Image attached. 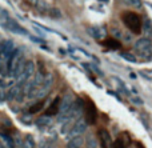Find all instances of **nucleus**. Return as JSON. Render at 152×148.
Wrapping results in <instances>:
<instances>
[{"mask_svg":"<svg viewBox=\"0 0 152 148\" xmlns=\"http://www.w3.org/2000/svg\"><path fill=\"white\" fill-rule=\"evenodd\" d=\"M121 20H123L124 26L135 35L142 34V26H143V20L140 17L139 13L134 12V11H126L121 13Z\"/></svg>","mask_w":152,"mask_h":148,"instance_id":"nucleus-1","label":"nucleus"},{"mask_svg":"<svg viewBox=\"0 0 152 148\" xmlns=\"http://www.w3.org/2000/svg\"><path fill=\"white\" fill-rule=\"evenodd\" d=\"M135 52L140 56V58L144 59H150L152 58V42L147 37H142L135 43L134 47Z\"/></svg>","mask_w":152,"mask_h":148,"instance_id":"nucleus-2","label":"nucleus"},{"mask_svg":"<svg viewBox=\"0 0 152 148\" xmlns=\"http://www.w3.org/2000/svg\"><path fill=\"white\" fill-rule=\"evenodd\" d=\"M84 115L88 124H96L97 120V108L91 99L87 98L84 101Z\"/></svg>","mask_w":152,"mask_h":148,"instance_id":"nucleus-3","label":"nucleus"},{"mask_svg":"<svg viewBox=\"0 0 152 148\" xmlns=\"http://www.w3.org/2000/svg\"><path fill=\"white\" fill-rule=\"evenodd\" d=\"M34 69H35V64L32 63L31 60L26 61V63H24L23 69H21L20 75H19V77H18V80H19L20 83L27 82V80H28L29 77L32 76V74H34Z\"/></svg>","mask_w":152,"mask_h":148,"instance_id":"nucleus-4","label":"nucleus"},{"mask_svg":"<svg viewBox=\"0 0 152 148\" xmlns=\"http://www.w3.org/2000/svg\"><path fill=\"white\" fill-rule=\"evenodd\" d=\"M87 130V123L83 122V120H79V122H76L74 125H72V128L68 131V136L71 139L74 138H79V136L81 135V133H84Z\"/></svg>","mask_w":152,"mask_h":148,"instance_id":"nucleus-5","label":"nucleus"},{"mask_svg":"<svg viewBox=\"0 0 152 148\" xmlns=\"http://www.w3.org/2000/svg\"><path fill=\"white\" fill-rule=\"evenodd\" d=\"M4 27L8 29V31L13 32V34H18V35H27V31H26V29H24L19 23H16L15 20H12V19H8V20L4 23Z\"/></svg>","mask_w":152,"mask_h":148,"instance_id":"nucleus-6","label":"nucleus"},{"mask_svg":"<svg viewBox=\"0 0 152 148\" xmlns=\"http://www.w3.org/2000/svg\"><path fill=\"white\" fill-rule=\"evenodd\" d=\"M87 32H88V35H91V37H94V39H96V40H102L107 36L105 28L104 27H99V26L89 27V28L87 29Z\"/></svg>","mask_w":152,"mask_h":148,"instance_id":"nucleus-7","label":"nucleus"},{"mask_svg":"<svg viewBox=\"0 0 152 148\" xmlns=\"http://www.w3.org/2000/svg\"><path fill=\"white\" fill-rule=\"evenodd\" d=\"M69 55L72 56L76 60H81V59H91V56L83 50V48H77V47H69L68 48Z\"/></svg>","mask_w":152,"mask_h":148,"instance_id":"nucleus-8","label":"nucleus"},{"mask_svg":"<svg viewBox=\"0 0 152 148\" xmlns=\"http://www.w3.org/2000/svg\"><path fill=\"white\" fill-rule=\"evenodd\" d=\"M60 101H61V98L60 96H56L55 99L52 100L51 106L47 108L45 111V116H52V115H56L59 111H60Z\"/></svg>","mask_w":152,"mask_h":148,"instance_id":"nucleus-9","label":"nucleus"},{"mask_svg":"<svg viewBox=\"0 0 152 148\" xmlns=\"http://www.w3.org/2000/svg\"><path fill=\"white\" fill-rule=\"evenodd\" d=\"M102 44L104 45V47L110 48V50H119V48L121 47V43L119 42L118 39H115V37H107L105 36L104 40H102Z\"/></svg>","mask_w":152,"mask_h":148,"instance_id":"nucleus-10","label":"nucleus"},{"mask_svg":"<svg viewBox=\"0 0 152 148\" xmlns=\"http://www.w3.org/2000/svg\"><path fill=\"white\" fill-rule=\"evenodd\" d=\"M99 138H100V143H102L103 148H108V146L111 144V136L110 133L105 130H100L99 131Z\"/></svg>","mask_w":152,"mask_h":148,"instance_id":"nucleus-11","label":"nucleus"},{"mask_svg":"<svg viewBox=\"0 0 152 148\" xmlns=\"http://www.w3.org/2000/svg\"><path fill=\"white\" fill-rule=\"evenodd\" d=\"M72 99H71V96L69 95H66L64 96V99H61V101H60V114H64V112H67L69 108H71V106L74 103H72Z\"/></svg>","mask_w":152,"mask_h":148,"instance_id":"nucleus-12","label":"nucleus"},{"mask_svg":"<svg viewBox=\"0 0 152 148\" xmlns=\"http://www.w3.org/2000/svg\"><path fill=\"white\" fill-rule=\"evenodd\" d=\"M83 146V139L79 136V138H74L69 140V143L67 144V148H80Z\"/></svg>","mask_w":152,"mask_h":148,"instance_id":"nucleus-13","label":"nucleus"},{"mask_svg":"<svg viewBox=\"0 0 152 148\" xmlns=\"http://www.w3.org/2000/svg\"><path fill=\"white\" fill-rule=\"evenodd\" d=\"M144 29V35L147 36V39H150V37L152 36V24L150 20H145L144 24L142 26V31Z\"/></svg>","mask_w":152,"mask_h":148,"instance_id":"nucleus-14","label":"nucleus"},{"mask_svg":"<svg viewBox=\"0 0 152 148\" xmlns=\"http://www.w3.org/2000/svg\"><path fill=\"white\" fill-rule=\"evenodd\" d=\"M43 107H44V100H40V101H37V103H35L32 107H29L28 112L29 114H36V112H39Z\"/></svg>","mask_w":152,"mask_h":148,"instance_id":"nucleus-15","label":"nucleus"},{"mask_svg":"<svg viewBox=\"0 0 152 148\" xmlns=\"http://www.w3.org/2000/svg\"><path fill=\"white\" fill-rule=\"evenodd\" d=\"M26 146H24V148H35V140L34 138H32L31 135H27L26 136Z\"/></svg>","mask_w":152,"mask_h":148,"instance_id":"nucleus-16","label":"nucleus"},{"mask_svg":"<svg viewBox=\"0 0 152 148\" xmlns=\"http://www.w3.org/2000/svg\"><path fill=\"white\" fill-rule=\"evenodd\" d=\"M124 3L131 5V7H135V8L142 7V0H124Z\"/></svg>","mask_w":152,"mask_h":148,"instance_id":"nucleus-17","label":"nucleus"},{"mask_svg":"<svg viewBox=\"0 0 152 148\" xmlns=\"http://www.w3.org/2000/svg\"><path fill=\"white\" fill-rule=\"evenodd\" d=\"M112 147H113V148H124V141H123V139H121V138L116 139V140L113 141Z\"/></svg>","mask_w":152,"mask_h":148,"instance_id":"nucleus-18","label":"nucleus"},{"mask_svg":"<svg viewBox=\"0 0 152 148\" xmlns=\"http://www.w3.org/2000/svg\"><path fill=\"white\" fill-rule=\"evenodd\" d=\"M37 124H40V125H47L48 123H50V119H48V116H45V117H40L39 120H37Z\"/></svg>","mask_w":152,"mask_h":148,"instance_id":"nucleus-19","label":"nucleus"},{"mask_svg":"<svg viewBox=\"0 0 152 148\" xmlns=\"http://www.w3.org/2000/svg\"><path fill=\"white\" fill-rule=\"evenodd\" d=\"M121 56H123V58H126L128 61H135V58H134V56H129V55H127V53H123Z\"/></svg>","mask_w":152,"mask_h":148,"instance_id":"nucleus-20","label":"nucleus"}]
</instances>
